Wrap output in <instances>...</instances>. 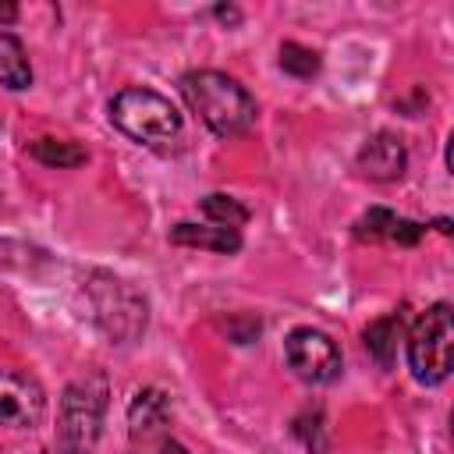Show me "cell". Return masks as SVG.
I'll return each instance as SVG.
<instances>
[{"label":"cell","instance_id":"7","mask_svg":"<svg viewBox=\"0 0 454 454\" xmlns=\"http://www.w3.org/2000/svg\"><path fill=\"white\" fill-rule=\"evenodd\" d=\"M46 394L39 380L18 369H0V426L4 429H32L43 422Z\"/></svg>","mask_w":454,"mask_h":454},{"label":"cell","instance_id":"5","mask_svg":"<svg viewBox=\"0 0 454 454\" xmlns=\"http://www.w3.org/2000/svg\"><path fill=\"white\" fill-rule=\"evenodd\" d=\"M89 301H92V312H96V323L103 326V333L114 337L117 344L138 340L149 326L145 298L121 277L92 273L89 277Z\"/></svg>","mask_w":454,"mask_h":454},{"label":"cell","instance_id":"14","mask_svg":"<svg viewBox=\"0 0 454 454\" xmlns=\"http://www.w3.org/2000/svg\"><path fill=\"white\" fill-rule=\"evenodd\" d=\"M202 213H206L216 227H231V231H238V227L248 220V209H245L238 199L220 195V192H213V195L202 199Z\"/></svg>","mask_w":454,"mask_h":454},{"label":"cell","instance_id":"4","mask_svg":"<svg viewBox=\"0 0 454 454\" xmlns=\"http://www.w3.org/2000/svg\"><path fill=\"white\" fill-rule=\"evenodd\" d=\"M454 365V312L447 301L429 305L408 333V369L422 387H436Z\"/></svg>","mask_w":454,"mask_h":454},{"label":"cell","instance_id":"10","mask_svg":"<svg viewBox=\"0 0 454 454\" xmlns=\"http://www.w3.org/2000/svg\"><path fill=\"white\" fill-rule=\"evenodd\" d=\"M170 241L188 245V248H209V252H220V255H231V252L241 248V234L231 231V227H216V223H174Z\"/></svg>","mask_w":454,"mask_h":454},{"label":"cell","instance_id":"21","mask_svg":"<svg viewBox=\"0 0 454 454\" xmlns=\"http://www.w3.org/2000/svg\"><path fill=\"white\" fill-rule=\"evenodd\" d=\"M0 18H4V21H11V18H14V7H0Z\"/></svg>","mask_w":454,"mask_h":454},{"label":"cell","instance_id":"8","mask_svg":"<svg viewBox=\"0 0 454 454\" xmlns=\"http://www.w3.org/2000/svg\"><path fill=\"white\" fill-rule=\"evenodd\" d=\"M170 419V404H167V394L156 390V387H145L131 397L128 404V436L135 447H149V443H163V426Z\"/></svg>","mask_w":454,"mask_h":454},{"label":"cell","instance_id":"22","mask_svg":"<svg viewBox=\"0 0 454 454\" xmlns=\"http://www.w3.org/2000/svg\"><path fill=\"white\" fill-rule=\"evenodd\" d=\"M46 454H67V450H60V447H50V450H46Z\"/></svg>","mask_w":454,"mask_h":454},{"label":"cell","instance_id":"1","mask_svg":"<svg viewBox=\"0 0 454 454\" xmlns=\"http://www.w3.org/2000/svg\"><path fill=\"white\" fill-rule=\"evenodd\" d=\"M181 96L192 106V114H199V121L220 138L245 135L255 124L252 92L223 71H188L181 78Z\"/></svg>","mask_w":454,"mask_h":454},{"label":"cell","instance_id":"19","mask_svg":"<svg viewBox=\"0 0 454 454\" xmlns=\"http://www.w3.org/2000/svg\"><path fill=\"white\" fill-rule=\"evenodd\" d=\"M213 14H216L220 21H227V25H238V21H241V11H238V7H223V4H220Z\"/></svg>","mask_w":454,"mask_h":454},{"label":"cell","instance_id":"16","mask_svg":"<svg viewBox=\"0 0 454 454\" xmlns=\"http://www.w3.org/2000/svg\"><path fill=\"white\" fill-rule=\"evenodd\" d=\"M294 436L312 450V454H323L326 450V433H323V411L319 408H305L298 419H294Z\"/></svg>","mask_w":454,"mask_h":454},{"label":"cell","instance_id":"13","mask_svg":"<svg viewBox=\"0 0 454 454\" xmlns=\"http://www.w3.org/2000/svg\"><path fill=\"white\" fill-rule=\"evenodd\" d=\"M28 153L43 167H57V170H67V167H82L85 163V149L78 142H67V138H39V142L28 145Z\"/></svg>","mask_w":454,"mask_h":454},{"label":"cell","instance_id":"20","mask_svg":"<svg viewBox=\"0 0 454 454\" xmlns=\"http://www.w3.org/2000/svg\"><path fill=\"white\" fill-rule=\"evenodd\" d=\"M156 454H192L184 443H177V440H163L160 447H156Z\"/></svg>","mask_w":454,"mask_h":454},{"label":"cell","instance_id":"3","mask_svg":"<svg viewBox=\"0 0 454 454\" xmlns=\"http://www.w3.org/2000/svg\"><path fill=\"white\" fill-rule=\"evenodd\" d=\"M106 411V380L99 372H89L74 383H67L60 397V419H57V443L67 454H92L99 440Z\"/></svg>","mask_w":454,"mask_h":454},{"label":"cell","instance_id":"12","mask_svg":"<svg viewBox=\"0 0 454 454\" xmlns=\"http://www.w3.org/2000/svg\"><path fill=\"white\" fill-rule=\"evenodd\" d=\"M0 85H7V89H14V92L32 85L28 53H25L21 39L11 35V32H0Z\"/></svg>","mask_w":454,"mask_h":454},{"label":"cell","instance_id":"18","mask_svg":"<svg viewBox=\"0 0 454 454\" xmlns=\"http://www.w3.org/2000/svg\"><path fill=\"white\" fill-rule=\"evenodd\" d=\"M419 238H422V223H415V220H404V216H394V223H390V234H387V241H394V245H404V248H411V245H419Z\"/></svg>","mask_w":454,"mask_h":454},{"label":"cell","instance_id":"17","mask_svg":"<svg viewBox=\"0 0 454 454\" xmlns=\"http://www.w3.org/2000/svg\"><path fill=\"white\" fill-rule=\"evenodd\" d=\"M394 216H397V213H390V209H383V206H372L369 213H362V216L355 220V238H358V241H387Z\"/></svg>","mask_w":454,"mask_h":454},{"label":"cell","instance_id":"6","mask_svg":"<svg viewBox=\"0 0 454 454\" xmlns=\"http://www.w3.org/2000/svg\"><path fill=\"white\" fill-rule=\"evenodd\" d=\"M284 358L305 383H333L340 376V351L333 337L316 326H294L284 337Z\"/></svg>","mask_w":454,"mask_h":454},{"label":"cell","instance_id":"2","mask_svg":"<svg viewBox=\"0 0 454 454\" xmlns=\"http://www.w3.org/2000/svg\"><path fill=\"white\" fill-rule=\"evenodd\" d=\"M110 121L131 142L149 145V149H167L181 138V114L174 110V103L142 85L121 89L110 99Z\"/></svg>","mask_w":454,"mask_h":454},{"label":"cell","instance_id":"9","mask_svg":"<svg viewBox=\"0 0 454 454\" xmlns=\"http://www.w3.org/2000/svg\"><path fill=\"white\" fill-rule=\"evenodd\" d=\"M404 167H408V149L390 131H376L358 149V170L372 181H397L404 174Z\"/></svg>","mask_w":454,"mask_h":454},{"label":"cell","instance_id":"11","mask_svg":"<svg viewBox=\"0 0 454 454\" xmlns=\"http://www.w3.org/2000/svg\"><path fill=\"white\" fill-rule=\"evenodd\" d=\"M404 333V316L401 312H387L380 319H372L365 326V351L376 358L380 369H390L397 358V340Z\"/></svg>","mask_w":454,"mask_h":454},{"label":"cell","instance_id":"15","mask_svg":"<svg viewBox=\"0 0 454 454\" xmlns=\"http://www.w3.org/2000/svg\"><path fill=\"white\" fill-rule=\"evenodd\" d=\"M280 71H287L291 78H312L319 71V53L301 46V43H284L280 46Z\"/></svg>","mask_w":454,"mask_h":454}]
</instances>
